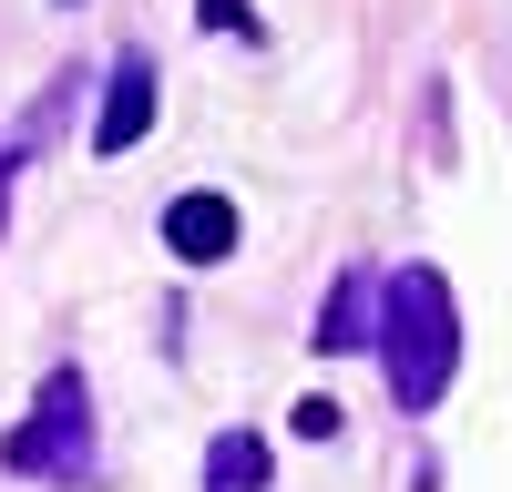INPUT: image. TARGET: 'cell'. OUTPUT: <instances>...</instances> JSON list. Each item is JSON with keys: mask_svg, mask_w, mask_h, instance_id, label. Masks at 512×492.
Returning <instances> with one entry per match:
<instances>
[{"mask_svg": "<svg viewBox=\"0 0 512 492\" xmlns=\"http://www.w3.org/2000/svg\"><path fill=\"white\" fill-rule=\"evenodd\" d=\"M267 472H277V451H267V431H216L205 441V492H267Z\"/></svg>", "mask_w": 512, "mask_h": 492, "instance_id": "obj_5", "label": "cell"}, {"mask_svg": "<svg viewBox=\"0 0 512 492\" xmlns=\"http://www.w3.org/2000/svg\"><path fill=\"white\" fill-rule=\"evenodd\" d=\"M369 308H379L369 267H338V287H328V318H318V359H349V349L369 339Z\"/></svg>", "mask_w": 512, "mask_h": 492, "instance_id": "obj_6", "label": "cell"}, {"mask_svg": "<svg viewBox=\"0 0 512 492\" xmlns=\"http://www.w3.org/2000/svg\"><path fill=\"white\" fill-rule=\"evenodd\" d=\"M164 246H175L185 267H226L236 257V195H216V185L175 195V205H164Z\"/></svg>", "mask_w": 512, "mask_h": 492, "instance_id": "obj_4", "label": "cell"}, {"mask_svg": "<svg viewBox=\"0 0 512 492\" xmlns=\"http://www.w3.org/2000/svg\"><path fill=\"white\" fill-rule=\"evenodd\" d=\"M11 175H21V144H0V236H11Z\"/></svg>", "mask_w": 512, "mask_h": 492, "instance_id": "obj_9", "label": "cell"}, {"mask_svg": "<svg viewBox=\"0 0 512 492\" xmlns=\"http://www.w3.org/2000/svg\"><path fill=\"white\" fill-rule=\"evenodd\" d=\"M297 431H308V441H338V400H297Z\"/></svg>", "mask_w": 512, "mask_h": 492, "instance_id": "obj_8", "label": "cell"}, {"mask_svg": "<svg viewBox=\"0 0 512 492\" xmlns=\"http://www.w3.org/2000/svg\"><path fill=\"white\" fill-rule=\"evenodd\" d=\"M369 339H379V369H390V400L400 410H441L451 400V369H461V298H451V277L441 267L379 277Z\"/></svg>", "mask_w": 512, "mask_h": 492, "instance_id": "obj_1", "label": "cell"}, {"mask_svg": "<svg viewBox=\"0 0 512 492\" xmlns=\"http://www.w3.org/2000/svg\"><path fill=\"white\" fill-rule=\"evenodd\" d=\"M195 31H226V41H246V52L267 41V21H256L246 0H195Z\"/></svg>", "mask_w": 512, "mask_h": 492, "instance_id": "obj_7", "label": "cell"}, {"mask_svg": "<svg viewBox=\"0 0 512 492\" xmlns=\"http://www.w3.org/2000/svg\"><path fill=\"white\" fill-rule=\"evenodd\" d=\"M0 472L11 482H52V492H93L103 482V431H93V380L62 359L41 369V390L11 431H0Z\"/></svg>", "mask_w": 512, "mask_h": 492, "instance_id": "obj_2", "label": "cell"}, {"mask_svg": "<svg viewBox=\"0 0 512 492\" xmlns=\"http://www.w3.org/2000/svg\"><path fill=\"white\" fill-rule=\"evenodd\" d=\"M154 134V62L144 52H123L103 72V113H93V154H134Z\"/></svg>", "mask_w": 512, "mask_h": 492, "instance_id": "obj_3", "label": "cell"}]
</instances>
